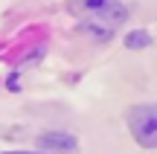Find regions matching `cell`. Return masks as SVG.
<instances>
[{"instance_id": "obj_5", "label": "cell", "mask_w": 157, "mask_h": 154, "mask_svg": "<svg viewBox=\"0 0 157 154\" xmlns=\"http://www.w3.org/2000/svg\"><path fill=\"white\" fill-rule=\"evenodd\" d=\"M0 154H41V151H0Z\"/></svg>"}, {"instance_id": "obj_2", "label": "cell", "mask_w": 157, "mask_h": 154, "mask_svg": "<svg viewBox=\"0 0 157 154\" xmlns=\"http://www.w3.org/2000/svg\"><path fill=\"white\" fill-rule=\"evenodd\" d=\"M128 125L134 140L143 148H154L157 145V108L154 105H137L128 114Z\"/></svg>"}, {"instance_id": "obj_3", "label": "cell", "mask_w": 157, "mask_h": 154, "mask_svg": "<svg viewBox=\"0 0 157 154\" xmlns=\"http://www.w3.org/2000/svg\"><path fill=\"white\" fill-rule=\"evenodd\" d=\"M35 143H38V148H41V154L44 151H76V137L73 134H67V131H47V134H41L38 140H35Z\"/></svg>"}, {"instance_id": "obj_4", "label": "cell", "mask_w": 157, "mask_h": 154, "mask_svg": "<svg viewBox=\"0 0 157 154\" xmlns=\"http://www.w3.org/2000/svg\"><path fill=\"white\" fill-rule=\"evenodd\" d=\"M148 44H151V35H148L146 29H137V32L125 35V47H128V50H143V47H148Z\"/></svg>"}, {"instance_id": "obj_1", "label": "cell", "mask_w": 157, "mask_h": 154, "mask_svg": "<svg viewBox=\"0 0 157 154\" xmlns=\"http://www.w3.org/2000/svg\"><path fill=\"white\" fill-rule=\"evenodd\" d=\"M84 29L96 38H108L113 29H119L128 21V9L119 0H84Z\"/></svg>"}]
</instances>
